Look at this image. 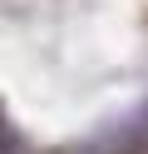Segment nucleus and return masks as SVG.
<instances>
[{
  "instance_id": "f257e3e1",
  "label": "nucleus",
  "mask_w": 148,
  "mask_h": 154,
  "mask_svg": "<svg viewBox=\"0 0 148 154\" xmlns=\"http://www.w3.org/2000/svg\"><path fill=\"white\" fill-rule=\"evenodd\" d=\"M0 154H30V149H25V144H20V139H15V134H10V129H5V124H0Z\"/></svg>"
}]
</instances>
